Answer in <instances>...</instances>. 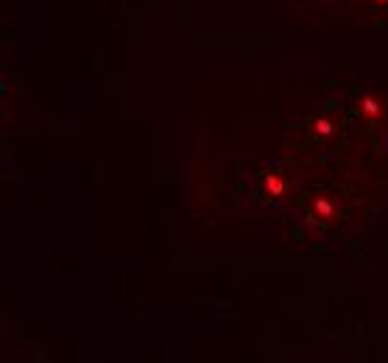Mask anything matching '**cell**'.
Masks as SVG:
<instances>
[{
    "instance_id": "cell-1",
    "label": "cell",
    "mask_w": 388,
    "mask_h": 363,
    "mask_svg": "<svg viewBox=\"0 0 388 363\" xmlns=\"http://www.w3.org/2000/svg\"><path fill=\"white\" fill-rule=\"evenodd\" d=\"M266 190L271 193V196H282L285 193V179L279 176V173H268L266 176Z\"/></svg>"
},
{
    "instance_id": "cell-2",
    "label": "cell",
    "mask_w": 388,
    "mask_h": 363,
    "mask_svg": "<svg viewBox=\"0 0 388 363\" xmlns=\"http://www.w3.org/2000/svg\"><path fill=\"white\" fill-rule=\"evenodd\" d=\"M360 112L366 115V118H377L380 115V101L377 98H363L360 101Z\"/></svg>"
},
{
    "instance_id": "cell-3",
    "label": "cell",
    "mask_w": 388,
    "mask_h": 363,
    "mask_svg": "<svg viewBox=\"0 0 388 363\" xmlns=\"http://www.w3.org/2000/svg\"><path fill=\"white\" fill-rule=\"evenodd\" d=\"M316 212H319V215H324V218H329V215H332V201L319 199V201H316Z\"/></svg>"
},
{
    "instance_id": "cell-4",
    "label": "cell",
    "mask_w": 388,
    "mask_h": 363,
    "mask_svg": "<svg viewBox=\"0 0 388 363\" xmlns=\"http://www.w3.org/2000/svg\"><path fill=\"white\" fill-rule=\"evenodd\" d=\"M316 131H319L321 137H327L329 131H332V123H329V121H319V123H316Z\"/></svg>"
},
{
    "instance_id": "cell-5",
    "label": "cell",
    "mask_w": 388,
    "mask_h": 363,
    "mask_svg": "<svg viewBox=\"0 0 388 363\" xmlns=\"http://www.w3.org/2000/svg\"><path fill=\"white\" fill-rule=\"evenodd\" d=\"M380 3H386V0H380Z\"/></svg>"
}]
</instances>
